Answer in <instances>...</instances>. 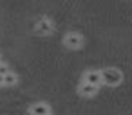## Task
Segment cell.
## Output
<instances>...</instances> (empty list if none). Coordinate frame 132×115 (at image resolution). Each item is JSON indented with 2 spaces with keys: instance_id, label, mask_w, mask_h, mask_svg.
<instances>
[{
  "instance_id": "cell-6",
  "label": "cell",
  "mask_w": 132,
  "mask_h": 115,
  "mask_svg": "<svg viewBox=\"0 0 132 115\" xmlns=\"http://www.w3.org/2000/svg\"><path fill=\"white\" fill-rule=\"evenodd\" d=\"M98 90H100V86H94V85H89V83H81L78 86V92L83 97H92V95L98 93Z\"/></svg>"
},
{
  "instance_id": "cell-8",
  "label": "cell",
  "mask_w": 132,
  "mask_h": 115,
  "mask_svg": "<svg viewBox=\"0 0 132 115\" xmlns=\"http://www.w3.org/2000/svg\"><path fill=\"white\" fill-rule=\"evenodd\" d=\"M0 86H4V76L0 74Z\"/></svg>"
},
{
  "instance_id": "cell-1",
  "label": "cell",
  "mask_w": 132,
  "mask_h": 115,
  "mask_svg": "<svg viewBox=\"0 0 132 115\" xmlns=\"http://www.w3.org/2000/svg\"><path fill=\"white\" fill-rule=\"evenodd\" d=\"M101 79H103V85H107V86H118L123 81V74L119 68L109 67V68L101 70Z\"/></svg>"
},
{
  "instance_id": "cell-7",
  "label": "cell",
  "mask_w": 132,
  "mask_h": 115,
  "mask_svg": "<svg viewBox=\"0 0 132 115\" xmlns=\"http://www.w3.org/2000/svg\"><path fill=\"white\" fill-rule=\"evenodd\" d=\"M16 81H18V77H16V74L13 70L4 76V86H13V85H16Z\"/></svg>"
},
{
  "instance_id": "cell-9",
  "label": "cell",
  "mask_w": 132,
  "mask_h": 115,
  "mask_svg": "<svg viewBox=\"0 0 132 115\" xmlns=\"http://www.w3.org/2000/svg\"><path fill=\"white\" fill-rule=\"evenodd\" d=\"M51 115H53V113H51Z\"/></svg>"
},
{
  "instance_id": "cell-5",
  "label": "cell",
  "mask_w": 132,
  "mask_h": 115,
  "mask_svg": "<svg viewBox=\"0 0 132 115\" xmlns=\"http://www.w3.org/2000/svg\"><path fill=\"white\" fill-rule=\"evenodd\" d=\"M29 115H51V108L45 102H35L29 108Z\"/></svg>"
},
{
  "instance_id": "cell-2",
  "label": "cell",
  "mask_w": 132,
  "mask_h": 115,
  "mask_svg": "<svg viewBox=\"0 0 132 115\" xmlns=\"http://www.w3.org/2000/svg\"><path fill=\"white\" fill-rule=\"evenodd\" d=\"M63 45L67 49H71V50H76V49H80L83 45V38L78 33H67L65 38H63Z\"/></svg>"
},
{
  "instance_id": "cell-4",
  "label": "cell",
  "mask_w": 132,
  "mask_h": 115,
  "mask_svg": "<svg viewBox=\"0 0 132 115\" xmlns=\"http://www.w3.org/2000/svg\"><path fill=\"white\" fill-rule=\"evenodd\" d=\"M83 83L94 85V86H101L103 79H101V70H87L83 76Z\"/></svg>"
},
{
  "instance_id": "cell-3",
  "label": "cell",
  "mask_w": 132,
  "mask_h": 115,
  "mask_svg": "<svg viewBox=\"0 0 132 115\" xmlns=\"http://www.w3.org/2000/svg\"><path fill=\"white\" fill-rule=\"evenodd\" d=\"M53 29H54V25H53V22L47 20V18H42V20H38V22L35 24V33H36V34H42V36L51 34Z\"/></svg>"
}]
</instances>
